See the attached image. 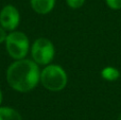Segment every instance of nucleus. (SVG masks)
I'll return each mask as SVG.
<instances>
[{"mask_svg":"<svg viewBox=\"0 0 121 120\" xmlns=\"http://www.w3.org/2000/svg\"><path fill=\"white\" fill-rule=\"evenodd\" d=\"M6 82L18 93H28L40 82L39 65L27 59L16 60L6 70Z\"/></svg>","mask_w":121,"mask_h":120,"instance_id":"f257e3e1","label":"nucleus"},{"mask_svg":"<svg viewBox=\"0 0 121 120\" xmlns=\"http://www.w3.org/2000/svg\"><path fill=\"white\" fill-rule=\"evenodd\" d=\"M67 82V73L60 65L49 64L40 71V83L45 88L50 91H60L64 89Z\"/></svg>","mask_w":121,"mask_h":120,"instance_id":"f03ea898","label":"nucleus"},{"mask_svg":"<svg viewBox=\"0 0 121 120\" xmlns=\"http://www.w3.org/2000/svg\"><path fill=\"white\" fill-rule=\"evenodd\" d=\"M5 49L13 60H21L27 56L30 50V40L21 31H12L8 34L4 42Z\"/></svg>","mask_w":121,"mask_h":120,"instance_id":"7ed1b4c3","label":"nucleus"},{"mask_svg":"<svg viewBox=\"0 0 121 120\" xmlns=\"http://www.w3.org/2000/svg\"><path fill=\"white\" fill-rule=\"evenodd\" d=\"M31 55L33 61L38 65H49L54 59L55 48L48 38L40 37L33 43L31 47Z\"/></svg>","mask_w":121,"mask_h":120,"instance_id":"20e7f679","label":"nucleus"},{"mask_svg":"<svg viewBox=\"0 0 121 120\" xmlns=\"http://www.w3.org/2000/svg\"><path fill=\"white\" fill-rule=\"evenodd\" d=\"M20 22V14L12 4L4 5L0 11V26L6 31H15Z\"/></svg>","mask_w":121,"mask_h":120,"instance_id":"39448f33","label":"nucleus"},{"mask_svg":"<svg viewBox=\"0 0 121 120\" xmlns=\"http://www.w3.org/2000/svg\"><path fill=\"white\" fill-rule=\"evenodd\" d=\"M31 8L37 14L45 15L54 9L55 0H30Z\"/></svg>","mask_w":121,"mask_h":120,"instance_id":"423d86ee","label":"nucleus"},{"mask_svg":"<svg viewBox=\"0 0 121 120\" xmlns=\"http://www.w3.org/2000/svg\"><path fill=\"white\" fill-rule=\"evenodd\" d=\"M0 120H22L16 110L9 106H0Z\"/></svg>","mask_w":121,"mask_h":120,"instance_id":"0eeeda50","label":"nucleus"},{"mask_svg":"<svg viewBox=\"0 0 121 120\" xmlns=\"http://www.w3.org/2000/svg\"><path fill=\"white\" fill-rule=\"evenodd\" d=\"M101 77H102L104 80L109 81V82H114V81L118 80L120 77V71L115 67H112V66H107L104 67L101 71Z\"/></svg>","mask_w":121,"mask_h":120,"instance_id":"6e6552de","label":"nucleus"},{"mask_svg":"<svg viewBox=\"0 0 121 120\" xmlns=\"http://www.w3.org/2000/svg\"><path fill=\"white\" fill-rule=\"evenodd\" d=\"M107 6L112 10H120L121 9V0H105Z\"/></svg>","mask_w":121,"mask_h":120,"instance_id":"1a4fd4ad","label":"nucleus"},{"mask_svg":"<svg viewBox=\"0 0 121 120\" xmlns=\"http://www.w3.org/2000/svg\"><path fill=\"white\" fill-rule=\"evenodd\" d=\"M67 4L71 9H79L84 4L85 0H66Z\"/></svg>","mask_w":121,"mask_h":120,"instance_id":"9d476101","label":"nucleus"},{"mask_svg":"<svg viewBox=\"0 0 121 120\" xmlns=\"http://www.w3.org/2000/svg\"><path fill=\"white\" fill-rule=\"evenodd\" d=\"M6 36H8V34H6V30L4 29L3 27L0 26V44H2V43L5 42Z\"/></svg>","mask_w":121,"mask_h":120,"instance_id":"9b49d317","label":"nucleus"},{"mask_svg":"<svg viewBox=\"0 0 121 120\" xmlns=\"http://www.w3.org/2000/svg\"><path fill=\"white\" fill-rule=\"evenodd\" d=\"M2 100H3V95H2V90H1V88H0V106H1Z\"/></svg>","mask_w":121,"mask_h":120,"instance_id":"f8f14e48","label":"nucleus"},{"mask_svg":"<svg viewBox=\"0 0 121 120\" xmlns=\"http://www.w3.org/2000/svg\"><path fill=\"white\" fill-rule=\"evenodd\" d=\"M118 120H121V114L119 115V118H118Z\"/></svg>","mask_w":121,"mask_h":120,"instance_id":"ddd939ff","label":"nucleus"}]
</instances>
